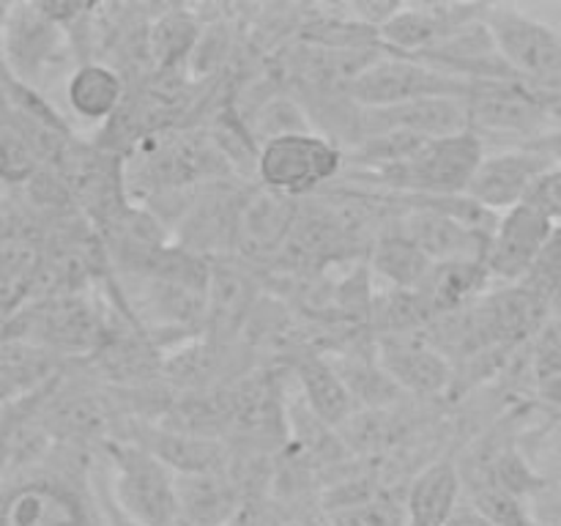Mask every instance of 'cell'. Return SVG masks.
Listing matches in <instances>:
<instances>
[{
    "label": "cell",
    "instance_id": "1",
    "mask_svg": "<svg viewBox=\"0 0 561 526\" xmlns=\"http://www.w3.org/2000/svg\"><path fill=\"white\" fill-rule=\"evenodd\" d=\"M482 157H485V146L480 135L463 132V135L438 137V140H422L409 157L376 170V175L383 184L405 195L449 201V197L466 195Z\"/></svg>",
    "mask_w": 561,
    "mask_h": 526
},
{
    "label": "cell",
    "instance_id": "2",
    "mask_svg": "<svg viewBox=\"0 0 561 526\" xmlns=\"http://www.w3.org/2000/svg\"><path fill=\"white\" fill-rule=\"evenodd\" d=\"M107 496L140 526H181L175 471L142 447H110Z\"/></svg>",
    "mask_w": 561,
    "mask_h": 526
},
{
    "label": "cell",
    "instance_id": "3",
    "mask_svg": "<svg viewBox=\"0 0 561 526\" xmlns=\"http://www.w3.org/2000/svg\"><path fill=\"white\" fill-rule=\"evenodd\" d=\"M488 33L515 80L535 85L561 82V31L518 5H485Z\"/></svg>",
    "mask_w": 561,
    "mask_h": 526
},
{
    "label": "cell",
    "instance_id": "4",
    "mask_svg": "<svg viewBox=\"0 0 561 526\" xmlns=\"http://www.w3.org/2000/svg\"><path fill=\"white\" fill-rule=\"evenodd\" d=\"M255 168L263 190L283 197H299L332 181L343 168V153L327 137L301 132L261 142Z\"/></svg>",
    "mask_w": 561,
    "mask_h": 526
},
{
    "label": "cell",
    "instance_id": "5",
    "mask_svg": "<svg viewBox=\"0 0 561 526\" xmlns=\"http://www.w3.org/2000/svg\"><path fill=\"white\" fill-rule=\"evenodd\" d=\"M480 82H466L460 77L444 75L431 64L416 58H389L365 66L351 82V93L365 110L394 107L433 96H466L477 91Z\"/></svg>",
    "mask_w": 561,
    "mask_h": 526
},
{
    "label": "cell",
    "instance_id": "6",
    "mask_svg": "<svg viewBox=\"0 0 561 526\" xmlns=\"http://www.w3.org/2000/svg\"><path fill=\"white\" fill-rule=\"evenodd\" d=\"M0 526H93L75 485L55 474H22L0 485Z\"/></svg>",
    "mask_w": 561,
    "mask_h": 526
},
{
    "label": "cell",
    "instance_id": "7",
    "mask_svg": "<svg viewBox=\"0 0 561 526\" xmlns=\"http://www.w3.org/2000/svg\"><path fill=\"white\" fill-rule=\"evenodd\" d=\"M66 42L64 25L42 3L5 5L3 58L16 82L36 88V80L55 64Z\"/></svg>",
    "mask_w": 561,
    "mask_h": 526
},
{
    "label": "cell",
    "instance_id": "8",
    "mask_svg": "<svg viewBox=\"0 0 561 526\" xmlns=\"http://www.w3.org/2000/svg\"><path fill=\"white\" fill-rule=\"evenodd\" d=\"M553 162L529 146L485 151L466 197L491 214H504L524 206L537 181L551 170Z\"/></svg>",
    "mask_w": 561,
    "mask_h": 526
},
{
    "label": "cell",
    "instance_id": "9",
    "mask_svg": "<svg viewBox=\"0 0 561 526\" xmlns=\"http://www.w3.org/2000/svg\"><path fill=\"white\" fill-rule=\"evenodd\" d=\"M553 239V222L537 208L518 206L499 214L485 252V272L499 279H520L540 263Z\"/></svg>",
    "mask_w": 561,
    "mask_h": 526
},
{
    "label": "cell",
    "instance_id": "10",
    "mask_svg": "<svg viewBox=\"0 0 561 526\" xmlns=\"http://www.w3.org/2000/svg\"><path fill=\"white\" fill-rule=\"evenodd\" d=\"M471 132L469 99L433 96L394 107L365 110V135H411L420 140H438Z\"/></svg>",
    "mask_w": 561,
    "mask_h": 526
},
{
    "label": "cell",
    "instance_id": "11",
    "mask_svg": "<svg viewBox=\"0 0 561 526\" xmlns=\"http://www.w3.org/2000/svg\"><path fill=\"white\" fill-rule=\"evenodd\" d=\"M482 14L485 5H400L378 33L389 47L400 49L409 58H420L460 27L482 20Z\"/></svg>",
    "mask_w": 561,
    "mask_h": 526
},
{
    "label": "cell",
    "instance_id": "12",
    "mask_svg": "<svg viewBox=\"0 0 561 526\" xmlns=\"http://www.w3.org/2000/svg\"><path fill=\"white\" fill-rule=\"evenodd\" d=\"M181 526H228L244 507L236 482L222 471H190L175 474Z\"/></svg>",
    "mask_w": 561,
    "mask_h": 526
},
{
    "label": "cell",
    "instance_id": "13",
    "mask_svg": "<svg viewBox=\"0 0 561 526\" xmlns=\"http://www.w3.org/2000/svg\"><path fill=\"white\" fill-rule=\"evenodd\" d=\"M460 480L458 466L449 460H438L422 469L411 480L405 493V515L409 526H444L460 507Z\"/></svg>",
    "mask_w": 561,
    "mask_h": 526
},
{
    "label": "cell",
    "instance_id": "14",
    "mask_svg": "<svg viewBox=\"0 0 561 526\" xmlns=\"http://www.w3.org/2000/svg\"><path fill=\"white\" fill-rule=\"evenodd\" d=\"M323 502L332 526H409L405 499L362 482L340 485Z\"/></svg>",
    "mask_w": 561,
    "mask_h": 526
},
{
    "label": "cell",
    "instance_id": "15",
    "mask_svg": "<svg viewBox=\"0 0 561 526\" xmlns=\"http://www.w3.org/2000/svg\"><path fill=\"white\" fill-rule=\"evenodd\" d=\"M126 99V82L113 66L82 64L66 80V102L75 115L91 124L110 121Z\"/></svg>",
    "mask_w": 561,
    "mask_h": 526
},
{
    "label": "cell",
    "instance_id": "16",
    "mask_svg": "<svg viewBox=\"0 0 561 526\" xmlns=\"http://www.w3.org/2000/svg\"><path fill=\"white\" fill-rule=\"evenodd\" d=\"M290 197L274 195L263 190L236 214V236L241 244L252 252H266L277 247L288 236L294 211H290Z\"/></svg>",
    "mask_w": 561,
    "mask_h": 526
},
{
    "label": "cell",
    "instance_id": "17",
    "mask_svg": "<svg viewBox=\"0 0 561 526\" xmlns=\"http://www.w3.org/2000/svg\"><path fill=\"white\" fill-rule=\"evenodd\" d=\"M299 381L305 389V398L310 403L312 414L323 422V425H340L351 416V403H354V392L345 384L343 373L332 370L318 356H307L299 365Z\"/></svg>",
    "mask_w": 561,
    "mask_h": 526
},
{
    "label": "cell",
    "instance_id": "18",
    "mask_svg": "<svg viewBox=\"0 0 561 526\" xmlns=\"http://www.w3.org/2000/svg\"><path fill=\"white\" fill-rule=\"evenodd\" d=\"M383 365L389 378H398L403 387L416 392H438L447 384L449 370L436 351L414 343H394L383 351Z\"/></svg>",
    "mask_w": 561,
    "mask_h": 526
},
{
    "label": "cell",
    "instance_id": "19",
    "mask_svg": "<svg viewBox=\"0 0 561 526\" xmlns=\"http://www.w3.org/2000/svg\"><path fill=\"white\" fill-rule=\"evenodd\" d=\"M376 266L383 277L405 288V285H420L427 277V272H431L433 261L420 247L411 244L405 236H400V239H389L378 247Z\"/></svg>",
    "mask_w": 561,
    "mask_h": 526
},
{
    "label": "cell",
    "instance_id": "20",
    "mask_svg": "<svg viewBox=\"0 0 561 526\" xmlns=\"http://www.w3.org/2000/svg\"><path fill=\"white\" fill-rule=\"evenodd\" d=\"M151 55L159 64H170L175 55L186 53V49H195L197 44V27L190 16H184V11H170L168 16L157 20L151 31Z\"/></svg>",
    "mask_w": 561,
    "mask_h": 526
},
{
    "label": "cell",
    "instance_id": "21",
    "mask_svg": "<svg viewBox=\"0 0 561 526\" xmlns=\"http://www.w3.org/2000/svg\"><path fill=\"white\" fill-rule=\"evenodd\" d=\"M38 403H42V395L31 392L27 398L14 400V403L9 405H0V477L9 471V466L14 464V458L20 455L27 416H33Z\"/></svg>",
    "mask_w": 561,
    "mask_h": 526
},
{
    "label": "cell",
    "instance_id": "22",
    "mask_svg": "<svg viewBox=\"0 0 561 526\" xmlns=\"http://www.w3.org/2000/svg\"><path fill=\"white\" fill-rule=\"evenodd\" d=\"M261 129L257 135L263 137V142L274 140V137H285V135H301V132H312L307 126V115L305 110L299 107L290 99H272L268 104H263L261 113H257V126Z\"/></svg>",
    "mask_w": 561,
    "mask_h": 526
},
{
    "label": "cell",
    "instance_id": "23",
    "mask_svg": "<svg viewBox=\"0 0 561 526\" xmlns=\"http://www.w3.org/2000/svg\"><path fill=\"white\" fill-rule=\"evenodd\" d=\"M526 206L537 208L542 217L551 219L553 225L561 219V164H553L551 170H546L540 181L535 184L531 195L526 197Z\"/></svg>",
    "mask_w": 561,
    "mask_h": 526
},
{
    "label": "cell",
    "instance_id": "24",
    "mask_svg": "<svg viewBox=\"0 0 561 526\" xmlns=\"http://www.w3.org/2000/svg\"><path fill=\"white\" fill-rule=\"evenodd\" d=\"M263 526H332L327 510H312L305 504H283L274 513L263 515Z\"/></svg>",
    "mask_w": 561,
    "mask_h": 526
},
{
    "label": "cell",
    "instance_id": "25",
    "mask_svg": "<svg viewBox=\"0 0 561 526\" xmlns=\"http://www.w3.org/2000/svg\"><path fill=\"white\" fill-rule=\"evenodd\" d=\"M0 244H31V222L14 203L0 197Z\"/></svg>",
    "mask_w": 561,
    "mask_h": 526
},
{
    "label": "cell",
    "instance_id": "26",
    "mask_svg": "<svg viewBox=\"0 0 561 526\" xmlns=\"http://www.w3.org/2000/svg\"><path fill=\"white\" fill-rule=\"evenodd\" d=\"M529 148H535V151H540L542 157L551 159L553 164H561V124L553 126L551 132H546L542 137H537V140L526 142Z\"/></svg>",
    "mask_w": 561,
    "mask_h": 526
},
{
    "label": "cell",
    "instance_id": "27",
    "mask_svg": "<svg viewBox=\"0 0 561 526\" xmlns=\"http://www.w3.org/2000/svg\"><path fill=\"white\" fill-rule=\"evenodd\" d=\"M444 526H493V521L485 513H480L471 502H463Z\"/></svg>",
    "mask_w": 561,
    "mask_h": 526
}]
</instances>
